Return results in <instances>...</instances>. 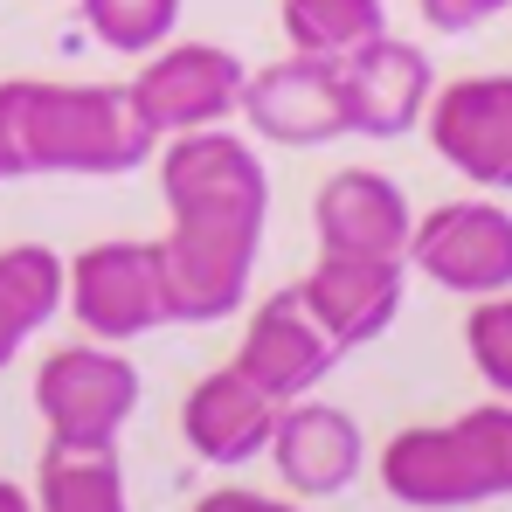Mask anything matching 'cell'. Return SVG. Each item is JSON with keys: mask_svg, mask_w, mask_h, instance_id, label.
I'll use <instances>...</instances> for the list:
<instances>
[{"mask_svg": "<svg viewBox=\"0 0 512 512\" xmlns=\"http://www.w3.org/2000/svg\"><path fill=\"white\" fill-rule=\"evenodd\" d=\"M160 284H167V326H222L250 305V277L263 256L270 222V173L250 139L229 125L160 139Z\"/></svg>", "mask_w": 512, "mask_h": 512, "instance_id": "6da1fadb", "label": "cell"}, {"mask_svg": "<svg viewBox=\"0 0 512 512\" xmlns=\"http://www.w3.org/2000/svg\"><path fill=\"white\" fill-rule=\"evenodd\" d=\"M7 125H14V167L35 173H77V180H118L139 173L160 139L139 125L132 97L111 84H42L7 77Z\"/></svg>", "mask_w": 512, "mask_h": 512, "instance_id": "7a4b0ae2", "label": "cell"}, {"mask_svg": "<svg viewBox=\"0 0 512 512\" xmlns=\"http://www.w3.org/2000/svg\"><path fill=\"white\" fill-rule=\"evenodd\" d=\"M381 492L409 512H464L512 499V402H478L457 423H416L381 443Z\"/></svg>", "mask_w": 512, "mask_h": 512, "instance_id": "3957f363", "label": "cell"}, {"mask_svg": "<svg viewBox=\"0 0 512 512\" xmlns=\"http://www.w3.org/2000/svg\"><path fill=\"white\" fill-rule=\"evenodd\" d=\"M139 395H146L139 367L125 360V346L104 340L56 346L35 367V416L63 450H118L125 423L139 416Z\"/></svg>", "mask_w": 512, "mask_h": 512, "instance_id": "277c9868", "label": "cell"}, {"mask_svg": "<svg viewBox=\"0 0 512 512\" xmlns=\"http://www.w3.org/2000/svg\"><path fill=\"white\" fill-rule=\"evenodd\" d=\"M63 305L84 326V340L132 346L167 326V284H160V243L118 236L90 243L63 263Z\"/></svg>", "mask_w": 512, "mask_h": 512, "instance_id": "5b68a950", "label": "cell"}, {"mask_svg": "<svg viewBox=\"0 0 512 512\" xmlns=\"http://www.w3.org/2000/svg\"><path fill=\"white\" fill-rule=\"evenodd\" d=\"M243 77L250 63L222 42H160L153 56H139V77L125 84V97L153 139H180V132L229 125L243 104Z\"/></svg>", "mask_w": 512, "mask_h": 512, "instance_id": "8992f818", "label": "cell"}, {"mask_svg": "<svg viewBox=\"0 0 512 512\" xmlns=\"http://www.w3.org/2000/svg\"><path fill=\"white\" fill-rule=\"evenodd\" d=\"M409 270H423L450 298H499L512 291V208L492 194H464L416 215Z\"/></svg>", "mask_w": 512, "mask_h": 512, "instance_id": "52a82bcc", "label": "cell"}, {"mask_svg": "<svg viewBox=\"0 0 512 512\" xmlns=\"http://www.w3.org/2000/svg\"><path fill=\"white\" fill-rule=\"evenodd\" d=\"M429 153L478 194H512V70H478L436 84L423 111Z\"/></svg>", "mask_w": 512, "mask_h": 512, "instance_id": "ba28073f", "label": "cell"}, {"mask_svg": "<svg viewBox=\"0 0 512 512\" xmlns=\"http://www.w3.org/2000/svg\"><path fill=\"white\" fill-rule=\"evenodd\" d=\"M236 118L250 125L263 146H284V153H312V146H333L346 139V104H340V63L326 56H277L243 77V104Z\"/></svg>", "mask_w": 512, "mask_h": 512, "instance_id": "9c48e42d", "label": "cell"}, {"mask_svg": "<svg viewBox=\"0 0 512 512\" xmlns=\"http://www.w3.org/2000/svg\"><path fill=\"white\" fill-rule=\"evenodd\" d=\"M436 97V63L423 42L374 35L353 56H340V104L346 139H409Z\"/></svg>", "mask_w": 512, "mask_h": 512, "instance_id": "30bf717a", "label": "cell"}, {"mask_svg": "<svg viewBox=\"0 0 512 512\" xmlns=\"http://www.w3.org/2000/svg\"><path fill=\"white\" fill-rule=\"evenodd\" d=\"M340 360H346V353L326 340V326L305 312L298 284H284V291H270V298L250 312V326H243V340H236V360H229V367L250 381L256 395H270V402L284 409V402L312 395Z\"/></svg>", "mask_w": 512, "mask_h": 512, "instance_id": "8fae6325", "label": "cell"}, {"mask_svg": "<svg viewBox=\"0 0 512 512\" xmlns=\"http://www.w3.org/2000/svg\"><path fill=\"white\" fill-rule=\"evenodd\" d=\"M298 298L326 326V340L340 353H353V346H374L402 319L409 263L402 256H326L319 250V263L298 277Z\"/></svg>", "mask_w": 512, "mask_h": 512, "instance_id": "7c38bea8", "label": "cell"}, {"mask_svg": "<svg viewBox=\"0 0 512 512\" xmlns=\"http://www.w3.org/2000/svg\"><path fill=\"white\" fill-rule=\"evenodd\" d=\"M409 229H416V208L402 180H388L381 167H340L312 194V236L326 256H402L409 263Z\"/></svg>", "mask_w": 512, "mask_h": 512, "instance_id": "4fadbf2b", "label": "cell"}, {"mask_svg": "<svg viewBox=\"0 0 512 512\" xmlns=\"http://www.w3.org/2000/svg\"><path fill=\"white\" fill-rule=\"evenodd\" d=\"M284 478V492L298 499H340L346 485L360 478L367 464V436L346 416L340 402H319V395H298L277 409L270 423V450H263Z\"/></svg>", "mask_w": 512, "mask_h": 512, "instance_id": "5bb4252c", "label": "cell"}, {"mask_svg": "<svg viewBox=\"0 0 512 512\" xmlns=\"http://www.w3.org/2000/svg\"><path fill=\"white\" fill-rule=\"evenodd\" d=\"M270 423H277V402L256 395L236 367L201 374V381L187 388V402H180V436H187V450H194L201 464H215V471H236V464L263 457V450H270Z\"/></svg>", "mask_w": 512, "mask_h": 512, "instance_id": "9a60e30c", "label": "cell"}, {"mask_svg": "<svg viewBox=\"0 0 512 512\" xmlns=\"http://www.w3.org/2000/svg\"><path fill=\"white\" fill-rule=\"evenodd\" d=\"M56 312H63V256L49 243H7L0 250V374Z\"/></svg>", "mask_w": 512, "mask_h": 512, "instance_id": "2e32d148", "label": "cell"}, {"mask_svg": "<svg viewBox=\"0 0 512 512\" xmlns=\"http://www.w3.org/2000/svg\"><path fill=\"white\" fill-rule=\"evenodd\" d=\"M35 512H132L118 450H63V443H49L42 471H35Z\"/></svg>", "mask_w": 512, "mask_h": 512, "instance_id": "e0dca14e", "label": "cell"}, {"mask_svg": "<svg viewBox=\"0 0 512 512\" xmlns=\"http://www.w3.org/2000/svg\"><path fill=\"white\" fill-rule=\"evenodd\" d=\"M277 21H284V42L298 56L340 63L360 42L388 35V0H277Z\"/></svg>", "mask_w": 512, "mask_h": 512, "instance_id": "ac0fdd59", "label": "cell"}, {"mask_svg": "<svg viewBox=\"0 0 512 512\" xmlns=\"http://www.w3.org/2000/svg\"><path fill=\"white\" fill-rule=\"evenodd\" d=\"M187 0H77L90 42L111 56H153L160 42H173Z\"/></svg>", "mask_w": 512, "mask_h": 512, "instance_id": "d6986e66", "label": "cell"}, {"mask_svg": "<svg viewBox=\"0 0 512 512\" xmlns=\"http://www.w3.org/2000/svg\"><path fill=\"white\" fill-rule=\"evenodd\" d=\"M464 353H471L478 381L499 402H512V291L471 298V312H464Z\"/></svg>", "mask_w": 512, "mask_h": 512, "instance_id": "ffe728a7", "label": "cell"}, {"mask_svg": "<svg viewBox=\"0 0 512 512\" xmlns=\"http://www.w3.org/2000/svg\"><path fill=\"white\" fill-rule=\"evenodd\" d=\"M512 0H416V14H423L436 35H471V28H485V21H499Z\"/></svg>", "mask_w": 512, "mask_h": 512, "instance_id": "44dd1931", "label": "cell"}, {"mask_svg": "<svg viewBox=\"0 0 512 512\" xmlns=\"http://www.w3.org/2000/svg\"><path fill=\"white\" fill-rule=\"evenodd\" d=\"M194 512H298L284 506V499H263V492H243V485H222V492H208Z\"/></svg>", "mask_w": 512, "mask_h": 512, "instance_id": "7402d4cb", "label": "cell"}, {"mask_svg": "<svg viewBox=\"0 0 512 512\" xmlns=\"http://www.w3.org/2000/svg\"><path fill=\"white\" fill-rule=\"evenodd\" d=\"M0 180H21V167H14V132H7V84H0Z\"/></svg>", "mask_w": 512, "mask_h": 512, "instance_id": "603a6c76", "label": "cell"}, {"mask_svg": "<svg viewBox=\"0 0 512 512\" xmlns=\"http://www.w3.org/2000/svg\"><path fill=\"white\" fill-rule=\"evenodd\" d=\"M0 512H35V492L14 485V478H0Z\"/></svg>", "mask_w": 512, "mask_h": 512, "instance_id": "cb8c5ba5", "label": "cell"}]
</instances>
